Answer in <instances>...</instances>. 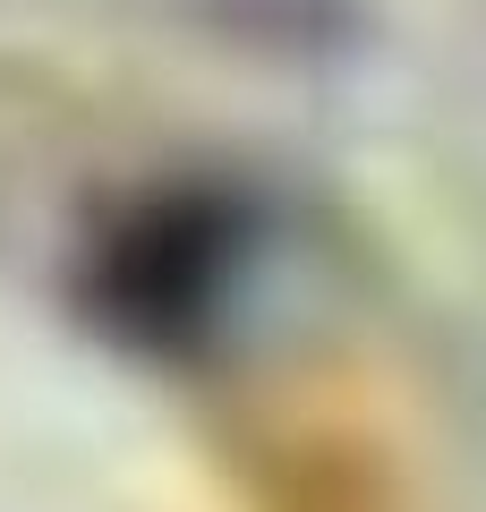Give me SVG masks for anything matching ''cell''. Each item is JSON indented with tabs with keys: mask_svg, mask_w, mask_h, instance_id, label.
<instances>
[{
	"mask_svg": "<svg viewBox=\"0 0 486 512\" xmlns=\"http://www.w3.org/2000/svg\"><path fill=\"white\" fill-rule=\"evenodd\" d=\"M214 239L222 231H188V214H154L120 256V316H137L145 333L197 316L214 291Z\"/></svg>",
	"mask_w": 486,
	"mask_h": 512,
	"instance_id": "6da1fadb",
	"label": "cell"
}]
</instances>
